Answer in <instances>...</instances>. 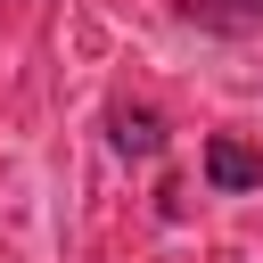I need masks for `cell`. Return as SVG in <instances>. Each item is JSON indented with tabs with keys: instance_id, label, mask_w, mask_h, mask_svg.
I'll return each mask as SVG.
<instances>
[{
	"instance_id": "cell-1",
	"label": "cell",
	"mask_w": 263,
	"mask_h": 263,
	"mask_svg": "<svg viewBox=\"0 0 263 263\" xmlns=\"http://www.w3.org/2000/svg\"><path fill=\"white\" fill-rule=\"evenodd\" d=\"M205 189H222V197L263 189V148L238 140V132H214V140H205Z\"/></svg>"
},
{
	"instance_id": "cell-2",
	"label": "cell",
	"mask_w": 263,
	"mask_h": 263,
	"mask_svg": "<svg viewBox=\"0 0 263 263\" xmlns=\"http://www.w3.org/2000/svg\"><path fill=\"white\" fill-rule=\"evenodd\" d=\"M107 148H115V156H140V164L164 156V115H156V107H132V99L107 107Z\"/></svg>"
},
{
	"instance_id": "cell-3",
	"label": "cell",
	"mask_w": 263,
	"mask_h": 263,
	"mask_svg": "<svg viewBox=\"0 0 263 263\" xmlns=\"http://www.w3.org/2000/svg\"><path fill=\"white\" fill-rule=\"evenodd\" d=\"M173 16L197 25V33H222V41L263 33V0H173Z\"/></svg>"
}]
</instances>
